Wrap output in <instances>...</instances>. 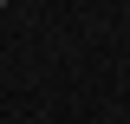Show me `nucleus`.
<instances>
[{
	"instance_id": "f257e3e1",
	"label": "nucleus",
	"mask_w": 130,
	"mask_h": 124,
	"mask_svg": "<svg viewBox=\"0 0 130 124\" xmlns=\"http://www.w3.org/2000/svg\"><path fill=\"white\" fill-rule=\"evenodd\" d=\"M0 7H7V0H0Z\"/></svg>"
}]
</instances>
